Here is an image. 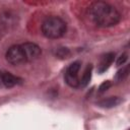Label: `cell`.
<instances>
[{
  "mask_svg": "<svg viewBox=\"0 0 130 130\" xmlns=\"http://www.w3.org/2000/svg\"><path fill=\"white\" fill-rule=\"evenodd\" d=\"M91 71H92V65L91 64H88L83 72V75L81 77V79L79 80L80 81V85L81 86H86L89 81H90V78H91Z\"/></svg>",
  "mask_w": 130,
  "mask_h": 130,
  "instance_id": "cell-8",
  "label": "cell"
},
{
  "mask_svg": "<svg viewBox=\"0 0 130 130\" xmlns=\"http://www.w3.org/2000/svg\"><path fill=\"white\" fill-rule=\"evenodd\" d=\"M65 81L71 87H78L80 85V81H79L78 76H71V75L65 74Z\"/></svg>",
  "mask_w": 130,
  "mask_h": 130,
  "instance_id": "cell-10",
  "label": "cell"
},
{
  "mask_svg": "<svg viewBox=\"0 0 130 130\" xmlns=\"http://www.w3.org/2000/svg\"><path fill=\"white\" fill-rule=\"evenodd\" d=\"M80 69V62H73L72 64L69 65V67L67 68L65 74L71 75V76H78V72Z\"/></svg>",
  "mask_w": 130,
  "mask_h": 130,
  "instance_id": "cell-9",
  "label": "cell"
},
{
  "mask_svg": "<svg viewBox=\"0 0 130 130\" xmlns=\"http://www.w3.org/2000/svg\"><path fill=\"white\" fill-rule=\"evenodd\" d=\"M21 79L9 72H3L2 73V83L6 86V87H13L16 84L20 83Z\"/></svg>",
  "mask_w": 130,
  "mask_h": 130,
  "instance_id": "cell-6",
  "label": "cell"
},
{
  "mask_svg": "<svg viewBox=\"0 0 130 130\" xmlns=\"http://www.w3.org/2000/svg\"><path fill=\"white\" fill-rule=\"evenodd\" d=\"M6 60L11 65H20L26 62L24 53L20 47V45H14L10 47L6 52Z\"/></svg>",
  "mask_w": 130,
  "mask_h": 130,
  "instance_id": "cell-3",
  "label": "cell"
},
{
  "mask_svg": "<svg viewBox=\"0 0 130 130\" xmlns=\"http://www.w3.org/2000/svg\"><path fill=\"white\" fill-rule=\"evenodd\" d=\"M55 55L60 59H67L70 56V51L67 48H58L55 52Z\"/></svg>",
  "mask_w": 130,
  "mask_h": 130,
  "instance_id": "cell-11",
  "label": "cell"
},
{
  "mask_svg": "<svg viewBox=\"0 0 130 130\" xmlns=\"http://www.w3.org/2000/svg\"><path fill=\"white\" fill-rule=\"evenodd\" d=\"M128 73H129V66L127 65V66L123 67L121 70H119V71L117 72V74H116L115 78H116V80L121 81V80H123L125 77H127V76H128Z\"/></svg>",
  "mask_w": 130,
  "mask_h": 130,
  "instance_id": "cell-12",
  "label": "cell"
},
{
  "mask_svg": "<svg viewBox=\"0 0 130 130\" xmlns=\"http://www.w3.org/2000/svg\"><path fill=\"white\" fill-rule=\"evenodd\" d=\"M23 53H24V56H25V59L26 61H32V60H36L37 58H39V56L41 55L42 51H41V48L35 44V43H23L22 45H20Z\"/></svg>",
  "mask_w": 130,
  "mask_h": 130,
  "instance_id": "cell-4",
  "label": "cell"
},
{
  "mask_svg": "<svg viewBox=\"0 0 130 130\" xmlns=\"http://www.w3.org/2000/svg\"><path fill=\"white\" fill-rule=\"evenodd\" d=\"M115 59V54L114 53H107L106 55H104L100 61V64H99V67H98V71L99 73H103L105 72L109 67L110 65L113 63Z\"/></svg>",
  "mask_w": 130,
  "mask_h": 130,
  "instance_id": "cell-5",
  "label": "cell"
},
{
  "mask_svg": "<svg viewBox=\"0 0 130 130\" xmlns=\"http://www.w3.org/2000/svg\"><path fill=\"white\" fill-rule=\"evenodd\" d=\"M127 59H128V57H127V54H122L119 58H118V60H117V65H123L126 61H127Z\"/></svg>",
  "mask_w": 130,
  "mask_h": 130,
  "instance_id": "cell-14",
  "label": "cell"
},
{
  "mask_svg": "<svg viewBox=\"0 0 130 130\" xmlns=\"http://www.w3.org/2000/svg\"><path fill=\"white\" fill-rule=\"evenodd\" d=\"M121 102H122V100L118 96H110V98H107V99H104V100L98 102V105L103 108H113V107L118 106Z\"/></svg>",
  "mask_w": 130,
  "mask_h": 130,
  "instance_id": "cell-7",
  "label": "cell"
},
{
  "mask_svg": "<svg viewBox=\"0 0 130 130\" xmlns=\"http://www.w3.org/2000/svg\"><path fill=\"white\" fill-rule=\"evenodd\" d=\"M89 15L93 22L102 27L116 25L121 19L119 11L114 6L103 1H98L90 5Z\"/></svg>",
  "mask_w": 130,
  "mask_h": 130,
  "instance_id": "cell-1",
  "label": "cell"
},
{
  "mask_svg": "<svg viewBox=\"0 0 130 130\" xmlns=\"http://www.w3.org/2000/svg\"><path fill=\"white\" fill-rule=\"evenodd\" d=\"M111 86H112V82H111L110 80H106V81H104V82L100 85V87H99V92H100V93H103V92H105L106 90H108Z\"/></svg>",
  "mask_w": 130,
  "mask_h": 130,
  "instance_id": "cell-13",
  "label": "cell"
},
{
  "mask_svg": "<svg viewBox=\"0 0 130 130\" xmlns=\"http://www.w3.org/2000/svg\"><path fill=\"white\" fill-rule=\"evenodd\" d=\"M2 84V73L0 72V85Z\"/></svg>",
  "mask_w": 130,
  "mask_h": 130,
  "instance_id": "cell-15",
  "label": "cell"
},
{
  "mask_svg": "<svg viewBox=\"0 0 130 130\" xmlns=\"http://www.w3.org/2000/svg\"><path fill=\"white\" fill-rule=\"evenodd\" d=\"M42 32L48 39H59L66 32V23L59 17H49L42 24Z\"/></svg>",
  "mask_w": 130,
  "mask_h": 130,
  "instance_id": "cell-2",
  "label": "cell"
}]
</instances>
